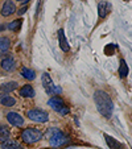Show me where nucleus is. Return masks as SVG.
<instances>
[{
    "instance_id": "nucleus-4",
    "label": "nucleus",
    "mask_w": 132,
    "mask_h": 149,
    "mask_svg": "<svg viewBox=\"0 0 132 149\" xmlns=\"http://www.w3.org/2000/svg\"><path fill=\"white\" fill-rule=\"evenodd\" d=\"M21 139L27 144H34L42 139V132L34 128H27L21 132Z\"/></svg>"
},
{
    "instance_id": "nucleus-10",
    "label": "nucleus",
    "mask_w": 132,
    "mask_h": 149,
    "mask_svg": "<svg viewBox=\"0 0 132 149\" xmlns=\"http://www.w3.org/2000/svg\"><path fill=\"white\" fill-rule=\"evenodd\" d=\"M104 139H106L107 145L110 146V149H126V146L123 145L122 143H119L116 139L111 137L110 135H104Z\"/></svg>"
},
{
    "instance_id": "nucleus-13",
    "label": "nucleus",
    "mask_w": 132,
    "mask_h": 149,
    "mask_svg": "<svg viewBox=\"0 0 132 149\" xmlns=\"http://www.w3.org/2000/svg\"><path fill=\"white\" fill-rule=\"evenodd\" d=\"M20 95L23 98H33L34 96V90L31 84H25L20 88Z\"/></svg>"
},
{
    "instance_id": "nucleus-8",
    "label": "nucleus",
    "mask_w": 132,
    "mask_h": 149,
    "mask_svg": "<svg viewBox=\"0 0 132 149\" xmlns=\"http://www.w3.org/2000/svg\"><path fill=\"white\" fill-rule=\"evenodd\" d=\"M111 9H112V6H111L108 1H101V3L98 4L99 17H101V19H104V17H107V15L111 12Z\"/></svg>"
},
{
    "instance_id": "nucleus-11",
    "label": "nucleus",
    "mask_w": 132,
    "mask_h": 149,
    "mask_svg": "<svg viewBox=\"0 0 132 149\" xmlns=\"http://www.w3.org/2000/svg\"><path fill=\"white\" fill-rule=\"evenodd\" d=\"M58 44H59V48L62 49V52H69V44L68 41H66V37H65V32L64 29H59L58 31Z\"/></svg>"
},
{
    "instance_id": "nucleus-18",
    "label": "nucleus",
    "mask_w": 132,
    "mask_h": 149,
    "mask_svg": "<svg viewBox=\"0 0 132 149\" xmlns=\"http://www.w3.org/2000/svg\"><path fill=\"white\" fill-rule=\"evenodd\" d=\"M0 103L3 104L4 107H12V106H15V104H16V99L12 98V96L4 95L3 98H1V100H0Z\"/></svg>"
},
{
    "instance_id": "nucleus-26",
    "label": "nucleus",
    "mask_w": 132,
    "mask_h": 149,
    "mask_svg": "<svg viewBox=\"0 0 132 149\" xmlns=\"http://www.w3.org/2000/svg\"><path fill=\"white\" fill-rule=\"evenodd\" d=\"M126 1H127V0H126Z\"/></svg>"
},
{
    "instance_id": "nucleus-24",
    "label": "nucleus",
    "mask_w": 132,
    "mask_h": 149,
    "mask_svg": "<svg viewBox=\"0 0 132 149\" xmlns=\"http://www.w3.org/2000/svg\"><path fill=\"white\" fill-rule=\"evenodd\" d=\"M3 29H6V26H4V25H0V31H3Z\"/></svg>"
},
{
    "instance_id": "nucleus-6",
    "label": "nucleus",
    "mask_w": 132,
    "mask_h": 149,
    "mask_svg": "<svg viewBox=\"0 0 132 149\" xmlns=\"http://www.w3.org/2000/svg\"><path fill=\"white\" fill-rule=\"evenodd\" d=\"M27 116L28 119H31L32 121H36V123H46L49 120V115L48 112L42 110H31L27 112Z\"/></svg>"
},
{
    "instance_id": "nucleus-25",
    "label": "nucleus",
    "mask_w": 132,
    "mask_h": 149,
    "mask_svg": "<svg viewBox=\"0 0 132 149\" xmlns=\"http://www.w3.org/2000/svg\"><path fill=\"white\" fill-rule=\"evenodd\" d=\"M16 1H21V0H16Z\"/></svg>"
},
{
    "instance_id": "nucleus-7",
    "label": "nucleus",
    "mask_w": 132,
    "mask_h": 149,
    "mask_svg": "<svg viewBox=\"0 0 132 149\" xmlns=\"http://www.w3.org/2000/svg\"><path fill=\"white\" fill-rule=\"evenodd\" d=\"M7 120L9 124L15 127H21L24 124V118L21 115H19L17 112H8L7 113Z\"/></svg>"
},
{
    "instance_id": "nucleus-16",
    "label": "nucleus",
    "mask_w": 132,
    "mask_h": 149,
    "mask_svg": "<svg viewBox=\"0 0 132 149\" xmlns=\"http://www.w3.org/2000/svg\"><path fill=\"white\" fill-rule=\"evenodd\" d=\"M1 149H23V146L20 145L17 141L8 140V141L1 144Z\"/></svg>"
},
{
    "instance_id": "nucleus-1",
    "label": "nucleus",
    "mask_w": 132,
    "mask_h": 149,
    "mask_svg": "<svg viewBox=\"0 0 132 149\" xmlns=\"http://www.w3.org/2000/svg\"><path fill=\"white\" fill-rule=\"evenodd\" d=\"M94 100H95L96 108L98 111L104 116V118L110 119L112 116V111H114V103L110 98V95L103 90H98L94 94Z\"/></svg>"
},
{
    "instance_id": "nucleus-17",
    "label": "nucleus",
    "mask_w": 132,
    "mask_h": 149,
    "mask_svg": "<svg viewBox=\"0 0 132 149\" xmlns=\"http://www.w3.org/2000/svg\"><path fill=\"white\" fill-rule=\"evenodd\" d=\"M21 75H23L25 79H28V81H33V79L36 78V73H34L32 69H28V68L21 69Z\"/></svg>"
},
{
    "instance_id": "nucleus-5",
    "label": "nucleus",
    "mask_w": 132,
    "mask_h": 149,
    "mask_svg": "<svg viewBox=\"0 0 132 149\" xmlns=\"http://www.w3.org/2000/svg\"><path fill=\"white\" fill-rule=\"evenodd\" d=\"M48 104L56 112H58L59 115H68L69 111H70V108L65 104L64 99L59 98V96H53V98H50L48 100Z\"/></svg>"
},
{
    "instance_id": "nucleus-23",
    "label": "nucleus",
    "mask_w": 132,
    "mask_h": 149,
    "mask_svg": "<svg viewBox=\"0 0 132 149\" xmlns=\"http://www.w3.org/2000/svg\"><path fill=\"white\" fill-rule=\"evenodd\" d=\"M28 1H29V0H21V3H23V4H27Z\"/></svg>"
},
{
    "instance_id": "nucleus-9",
    "label": "nucleus",
    "mask_w": 132,
    "mask_h": 149,
    "mask_svg": "<svg viewBox=\"0 0 132 149\" xmlns=\"http://www.w3.org/2000/svg\"><path fill=\"white\" fill-rule=\"evenodd\" d=\"M15 11H16V6H15L13 1H9V0H7L1 7V15L3 16H11L15 13Z\"/></svg>"
},
{
    "instance_id": "nucleus-12",
    "label": "nucleus",
    "mask_w": 132,
    "mask_h": 149,
    "mask_svg": "<svg viewBox=\"0 0 132 149\" xmlns=\"http://www.w3.org/2000/svg\"><path fill=\"white\" fill-rule=\"evenodd\" d=\"M15 68H16V61H15V58H12V57H8V58L1 61V69H3V70L12 71Z\"/></svg>"
},
{
    "instance_id": "nucleus-14",
    "label": "nucleus",
    "mask_w": 132,
    "mask_h": 149,
    "mask_svg": "<svg viewBox=\"0 0 132 149\" xmlns=\"http://www.w3.org/2000/svg\"><path fill=\"white\" fill-rule=\"evenodd\" d=\"M9 137H11V132H9V130L7 128L6 125L0 124V144L8 141Z\"/></svg>"
},
{
    "instance_id": "nucleus-21",
    "label": "nucleus",
    "mask_w": 132,
    "mask_h": 149,
    "mask_svg": "<svg viewBox=\"0 0 132 149\" xmlns=\"http://www.w3.org/2000/svg\"><path fill=\"white\" fill-rule=\"evenodd\" d=\"M21 23H23V20H21V19L13 20V21H11V23L8 24V26H7V28H8L9 31H17V29H20V26H21Z\"/></svg>"
},
{
    "instance_id": "nucleus-15",
    "label": "nucleus",
    "mask_w": 132,
    "mask_h": 149,
    "mask_svg": "<svg viewBox=\"0 0 132 149\" xmlns=\"http://www.w3.org/2000/svg\"><path fill=\"white\" fill-rule=\"evenodd\" d=\"M9 48H11V41L8 37H0V52L6 53L9 50Z\"/></svg>"
},
{
    "instance_id": "nucleus-3",
    "label": "nucleus",
    "mask_w": 132,
    "mask_h": 149,
    "mask_svg": "<svg viewBox=\"0 0 132 149\" xmlns=\"http://www.w3.org/2000/svg\"><path fill=\"white\" fill-rule=\"evenodd\" d=\"M41 82H42V86H44L45 91L49 94V95H59V94L62 93V88L58 87V86H56V84L53 83V81H52L50 75H49L48 73L42 74Z\"/></svg>"
},
{
    "instance_id": "nucleus-22",
    "label": "nucleus",
    "mask_w": 132,
    "mask_h": 149,
    "mask_svg": "<svg viewBox=\"0 0 132 149\" xmlns=\"http://www.w3.org/2000/svg\"><path fill=\"white\" fill-rule=\"evenodd\" d=\"M25 11H27V8H25V7H24V8H21V9H20L19 15H24V13H25Z\"/></svg>"
},
{
    "instance_id": "nucleus-20",
    "label": "nucleus",
    "mask_w": 132,
    "mask_h": 149,
    "mask_svg": "<svg viewBox=\"0 0 132 149\" xmlns=\"http://www.w3.org/2000/svg\"><path fill=\"white\" fill-rule=\"evenodd\" d=\"M119 75L122 77V78H126L127 75H128V66H127L126 61L124 59H122L120 61V68H119Z\"/></svg>"
},
{
    "instance_id": "nucleus-2",
    "label": "nucleus",
    "mask_w": 132,
    "mask_h": 149,
    "mask_svg": "<svg viewBox=\"0 0 132 149\" xmlns=\"http://www.w3.org/2000/svg\"><path fill=\"white\" fill-rule=\"evenodd\" d=\"M69 143V137L62 131L57 128H52L49 131V144L52 146H62Z\"/></svg>"
},
{
    "instance_id": "nucleus-19",
    "label": "nucleus",
    "mask_w": 132,
    "mask_h": 149,
    "mask_svg": "<svg viewBox=\"0 0 132 149\" xmlns=\"http://www.w3.org/2000/svg\"><path fill=\"white\" fill-rule=\"evenodd\" d=\"M17 88V82H7L6 84L0 86V90L4 91V93H11V91L16 90Z\"/></svg>"
}]
</instances>
